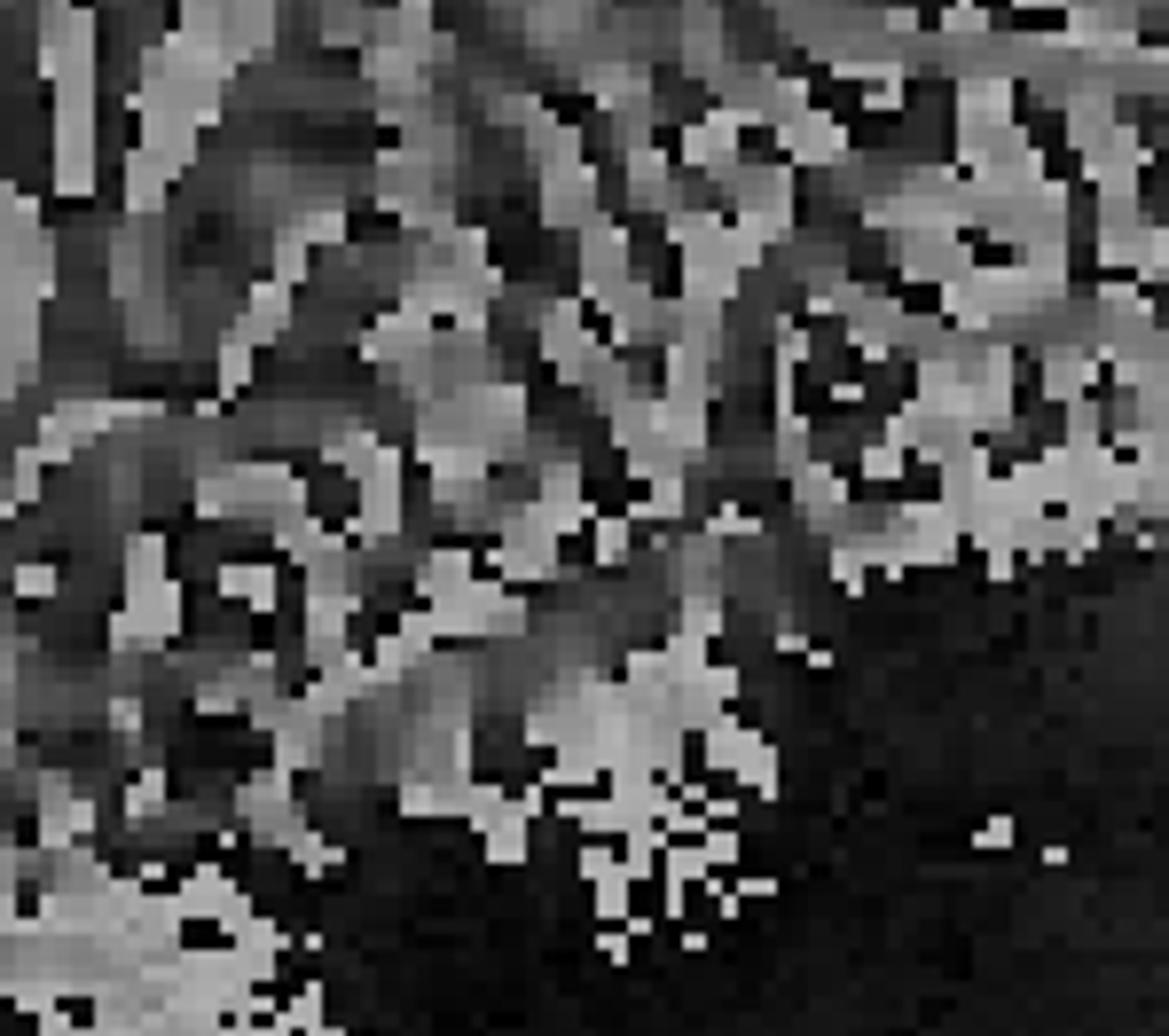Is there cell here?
<instances>
[{
    "mask_svg": "<svg viewBox=\"0 0 1169 1036\" xmlns=\"http://www.w3.org/2000/svg\"><path fill=\"white\" fill-rule=\"evenodd\" d=\"M974 848H1013V817H989V824L974 832Z\"/></svg>",
    "mask_w": 1169,
    "mask_h": 1036,
    "instance_id": "obj_1",
    "label": "cell"
}]
</instances>
